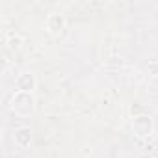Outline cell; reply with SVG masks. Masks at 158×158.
Wrapping results in <instances>:
<instances>
[{
    "instance_id": "4",
    "label": "cell",
    "mask_w": 158,
    "mask_h": 158,
    "mask_svg": "<svg viewBox=\"0 0 158 158\" xmlns=\"http://www.w3.org/2000/svg\"><path fill=\"white\" fill-rule=\"evenodd\" d=\"M63 26H65V21H63L61 15H58V13H50L48 15V19H47V30L50 34H60L63 30Z\"/></svg>"
},
{
    "instance_id": "2",
    "label": "cell",
    "mask_w": 158,
    "mask_h": 158,
    "mask_svg": "<svg viewBox=\"0 0 158 158\" xmlns=\"http://www.w3.org/2000/svg\"><path fill=\"white\" fill-rule=\"evenodd\" d=\"M132 130L138 138H149L152 134V119L149 115H138L132 121Z\"/></svg>"
},
{
    "instance_id": "1",
    "label": "cell",
    "mask_w": 158,
    "mask_h": 158,
    "mask_svg": "<svg viewBox=\"0 0 158 158\" xmlns=\"http://www.w3.org/2000/svg\"><path fill=\"white\" fill-rule=\"evenodd\" d=\"M11 110L19 115H30L34 112V97L32 93L17 91L11 99Z\"/></svg>"
},
{
    "instance_id": "5",
    "label": "cell",
    "mask_w": 158,
    "mask_h": 158,
    "mask_svg": "<svg viewBox=\"0 0 158 158\" xmlns=\"http://www.w3.org/2000/svg\"><path fill=\"white\" fill-rule=\"evenodd\" d=\"M30 141H32V132H30V128H26V127H21V128H17L15 130V143L19 145V147H28L30 145Z\"/></svg>"
},
{
    "instance_id": "3",
    "label": "cell",
    "mask_w": 158,
    "mask_h": 158,
    "mask_svg": "<svg viewBox=\"0 0 158 158\" xmlns=\"http://www.w3.org/2000/svg\"><path fill=\"white\" fill-rule=\"evenodd\" d=\"M17 91H24V93H32V89L35 88V76L32 73H21L15 80Z\"/></svg>"
}]
</instances>
